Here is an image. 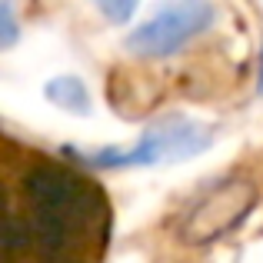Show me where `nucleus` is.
Returning <instances> with one entry per match:
<instances>
[{
    "label": "nucleus",
    "instance_id": "7ed1b4c3",
    "mask_svg": "<svg viewBox=\"0 0 263 263\" xmlns=\"http://www.w3.org/2000/svg\"><path fill=\"white\" fill-rule=\"evenodd\" d=\"M210 130L197 127V123H163V127L150 130L134 150L127 154H100L97 160L110 163V167H143V163H170V160H183V157H193L200 150L210 147Z\"/></svg>",
    "mask_w": 263,
    "mask_h": 263
},
{
    "label": "nucleus",
    "instance_id": "f03ea898",
    "mask_svg": "<svg viewBox=\"0 0 263 263\" xmlns=\"http://www.w3.org/2000/svg\"><path fill=\"white\" fill-rule=\"evenodd\" d=\"M213 20V7L206 0H167L147 24H140L127 37V47L143 57H170L197 33H203Z\"/></svg>",
    "mask_w": 263,
    "mask_h": 263
},
{
    "label": "nucleus",
    "instance_id": "f257e3e1",
    "mask_svg": "<svg viewBox=\"0 0 263 263\" xmlns=\"http://www.w3.org/2000/svg\"><path fill=\"white\" fill-rule=\"evenodd\" d=\"M257 200H260V193L250 180H243V177L220 180L217 186H210L190 206V213L180 223V240L190 247H203V243L227 237L253 213Z\"/></svg>",
    "mask_w": 263,
    "mask_h": 263
},
{
    "label": "nucleus",
    "instance_id": "39448f33",
    "mask_svg": "<svg viewBox=\"0 0 263 263\" xmlns=\"http://www.w3.org/2000/svg\"><path fill=\"white\" fill-rule=\"evenodd\" d=\"M97 7H100V13L107 20H114V24H123V20L134 13L137 0H97Z\"/></svg>",
    "mask_w": 263,
    "mask_h": 263
},
{
    "label": "nucleus",
    "instance_id": "423d86ee",
    "mask_svg": "<svg viewBox=\"0 0 263 263\" xmlns=\"http://www.w3.org/2000/svg\"><path fill=\"white\" fill-rule=\"evenodd\" d=\"M17 37V24H13V13H10V4L0 0V44H10Z\"/></svg>",
    "mask_w": 263,
    "mask_h": 263
},
{
    "label": "nucleus",
    "instance_id": "20e7f679",
    "mask_svg": "<svg viewBox=\"0 0 263 263\" xmlns=\"http://www.w3.org/2000/svg\"><path fill=\"white\" fill-rule=\"evenodd\" d=\"M47 97H50L57 107L73 110V114H87V110H90V97H87L84 84H80V80H70V77L50 80V87H47Z\"/></svg>",
    "mask_w": 263,
    "mask_h": 263
}]
</instances>
